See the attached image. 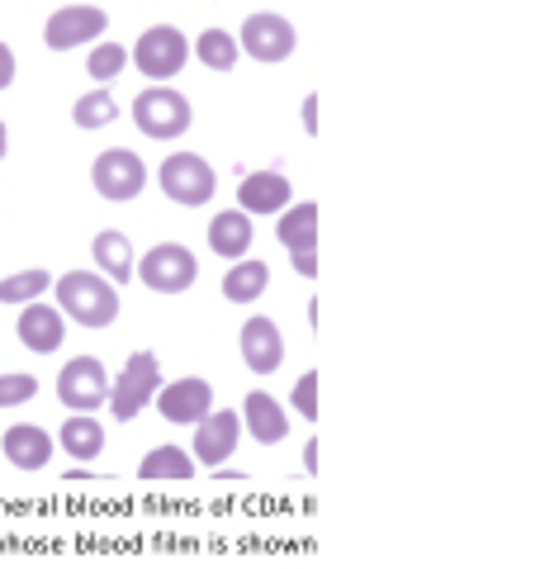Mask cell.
Segmentation results:
<instances>
[{
    "instance_id": "obj_1",
    "label": "cell",
    "mask_w": 540,
    "mask_h": 569,
    "mask_svg": "<svg viewBox=\"0 0 540 569\" xmlns=\"http://www.w3.org/2000/svg\"><path fill=\"white\" fill-rule=\"evenodd\" d=\"M58 290V313L77 328H110L119 318V290L100 271H67L52 280Z\"/></svg>"
},
{
    "instance_id": "obj_2",
    "label": "cell",
    "mask_w": 540,
    "mask_h": 569,
    "mask_svg": "<svg viewBox=\"0 0 540 569\" xmlns=\"http://www.w3.org/2000/svg\"><path fill=\"white\" fill-rule=\"evenodd\" d=\"M157 186L167 194L171 204H186V209H200L213 200V190H219V176L213 167L204 162L200 152H171L167 162L157 171Z\"/></svg>"
},
{
    "instance_id": "obj_3",
    "label": "cell",
    "mask_w": 540,
    "mask_h": 569,
    "mask_svg": "<svg viewBox=\"0 0 540 569\" xmlns=\"http://www.w3.org/2000/svg\"><path fill=\"white\" fill-rule=\"evenodd\" d=\"M157 389H161V361L152 351H133L129 366L119 370V380H110V418L133 422L157 399Z\"/></svg>"
},
{
    "instance_id": "obj_4",
    "label": "cell",
    "mask_w": 540,
    "mask_h": 569,
    "mask_svg": "<svg viewBox=\"0 0 540 569\" xmlns=\"http://www.w3.org/2000/svg\"><path fill=\"white\" fill-rule=\"evenodd\" d=\"M133 123H138L142 138L171 142V138H180L194 123V110H190L186 96L171 91V86H152V91H142L133 100Z\"/></svg>"
},
{
    "instance_id": "obj_5",
    "label": "cell",
    "mask_w": 540,
    "mask_h": 569,
    "mask_svg": "<svg viewBox=\"0 0 540 569\" xmlns=\"http://www.w3.org/2000/svg\"><path fill=\"white\" fill-rule=\"evenodd\" d=\"M133 276L157 295H186L190 284L200 280V261L180 242H157V247H148V257L133 261Z\"/></svg>"
},
{
    "instance_id": "obj_6",
    "label": "cell",
    "mask_w": 540,
    "mask_h": 569,
    "mask_svg": "<svg viewBox=\"0 0 540 569\" xmlns=\"http://www.w3.org/2000/svg\"><path fill=\"white\" fill-rule=\"evenodd\" d=\"M90 186H96L100 200L110 204H129L142 194L148 186V167H142V157L129 152V148H110L96 157V167H90Z\"/></svg>"
},
{
    "instance_id": "obj_7",
    "label": "cell",
    "mask_w": 540,
    "mask_h": 569,
    "mask_svg": "<svg viewBox=\"0 0 540 569\" xmlns=\"http://www.w3.org/2000/svg\"><path fill=\"white\" fill-rule=\"evenodd\" d=\"M186 58H190V43H186V33L171 29V24H152L148 33H138V43L129 52V62L142 71V77H152V81L180 77Z\"/></svg>"
},
{
    "instance_id": "obj_8",
    "label": "cell",
    "mask_w": 540,
    "mask_h": 569,
    "mask_svg": "<svg viewBox=\"0 0 540 569\" xmlns=\"http://www.w3.org/2000/svg\"><path fill=\"white\" fill-rule=\"evenodd\" d=\"M58 399L67 413H96V408L110 399V370H104L96 356H71L58 376Z\"/></svg>"
},
{
    "instance_id": "obj_9",
    "label": "cell",
    "mask_w": 540,
    "mask_h": 569,
    "mask_svg": "<svg viewBox=\"0 0 540 569\" xmlns=\"http://www.w3.org/2000/svg\"><path fill=\"white\" fill-rule=\"evenodd\" d=\"M238 48L247 52V58H257L261 67H276L299 48V33L284 14H251V20L242 24V33H238Z\"/></svg>"
},
{
    "instance_id": "obj_10",
    "label": "cell",
    "mask_w": 540,
    "mask_h": 569,
    "mask_svg": "<svg viewBox=\"0 0 540 569\" xmlns=\"http://www.w3.org/2000/svg\"><path fill=\"white\" fill-rule=\"evenodd\" d=\"M157 413L167 418V422H176V427H194L200 418H209L213 413V385L209 380H200V376H186V380H171V385H161L157 389Z\"/></svg>"
},
{
    "instance_id": "obj_11",
    "label": "cell",
    "mask_w": 540,
    "mask_h": 569,
    "mask_svg": "<svg viewBox=\"0 0 540 569\" xmlns=\"http://www.w3.org/2000/svg\"><path fill=\"white\" fill-rule=\"evenodd\" d=\"M100 33H104V10L100 6H67L58 14H48L43 43L52 52H71V48H81L90 39H100Z\"/></svg>"
},
{
    "instance_id": "obj_12",
    "label": "cell",
    "mask_w": 540,
    "mask_h": 569,
    "mask_svg": "<svg viewBox=\"0 0 540 569\" xmlns=\"http://www.w3.org/2000/svg\"><path fill=\"white\" fill-rule=\"evenodd\" d=\"M238 441H242V418L223 408V413H209V418L194 422V447H190V456L200 460V466L219 470L223 460L238 451Z\"/></svg>"
},
{
    "instance_id": "obj_13",
    "label": "cell",
    "mask_w": 540,
    "mask_h": 569,
    "mask_svg": "<svg viewBox=\"0 0 540 569\" xmlns=\"http://www.w3.org/2000/svg\"><path fill=\"white\" fill-rule=\"evenodd\" d=\"M242 361L251 376H276V370L284 366V337L276 328V318H247L242 323Z\"/></svg>"
},
{
    "instance_id": "obj_14",
    "label": "cell",
    "mask_w": 540,
    "mask_h": 569,
    "mask_svg": "<svg viewBox=\"0 0 540 569\" xmlns=\"http://www.w3.org/2000/svg\"><path fill=\"white\" fill-rule=\"evenodd\" d=\"M290 181L280 171H251L242 176L238 186V200H242V213L247 219H266V213H284L290 209Z\"/></svg>"
},
{
    "instance_id": "obj_15",
    "label": "cell",
    "mask_w": 540,
    "mask_h": 569,
    "mask_svg": "<svg viewBox=\"0 0 540 569\" xmlns=\"http://www.w3.org/2000/svg\"><path fill=\"white\" fill-rule=\"evenodd\" d=\"M238 418H242V427H247V432L257 437V447H280V441L290 437V418H284L280 399H270L266 389H251Z\"/></svg>"
},
{
    "instance_id": "obj_16",
    "label": "cell",
    "mask_w": 540,
    "mask_h": 569,
    "mask_svg": "<svg viewBox=\"0 0 540 569\" xmlns=\"http://www.w3.org/2000/svg\"><path fill=\"white\" fill-rule=\"evenodd\" d=\"M14 337H20V347L48 356V351L62 347L67 318L52 309V305H24V309H20V323H14Z\"/></svg>"
},
{
    "instance_id": "obj_17",
    "label": "cell",
    "mask_w": 540,
    "mask_h": 569,
    "mask_svg": "<svg viewBox=\"0 0 540 569\" xmlns=\"http://www.w3.org/2000/svg\"><path fill=\"white\" fill-rule=\"evenodd\" d=\"M0 451L10 456L14 470H43L52 460V437L33 422H14V427H6V437H0Z\"/></svg>"
},
{
    "instance_id": "obj_18",
    "label": "cell",
    "mask_w": 540,
    "mask_h": 569,
    "mask_svg": "<svg viewBox=\"0 0 540 569\" xmlns=\"http://www.w3.org/2000/svg\"><path fill=\"white\" fill-rule=\"evenodd\" d=\"M251 238H257V228H251V219H247L242 209H223V213H213V219H209V247H213V257L242 261L251 252Z\"/></svg>"
},
{
    "instance_id": "obj_19",
    "label": "cell",
    "mask_w": 540,
    "mask_h": 569,
    "mask_svg": "<svg viewBox=\"0 0 540 569\" xmlns=\"http://www.w3.org/2000/svg\"><path fill=\"white\" fill-rule=\"evenodd\" d=\"M90 257H96L100 276L110 284L133 280V247H129V238H123L119 228H104V233H96V242H90Z\"/></svg>"
},
{
    "instance_id": "obj_20",
    "label": "cell",
    "mask_w": 540,
    "mask_h": 569,
    "mask_svg": "<svg viewBox=\"0 0 540 569\" xmlns=\"http://www.w3.org/2000/svg\"><path fill=\"white\" fill-rule=\"evenodd\" d=\"M280 242L290 247V257L294 252H318V204L313 200H299L280 213Z\"/></svg>"
},
{
    "instance_id": "obj_21",
    "label": "cell",
    "mask_w": 540,
    "mask_h": 569,
    "mask_svg": "<svg viewBox=\"0 0 540 569\" xmlns=\"http://www.w3.org/2000/svg\"><path fill=\"white\" fill-rule=\"evenodd\" d=\"M266 284H270V266L242 257L238 266H228V276H223V299H228V305H257V299L266 295Z\"/></svg>"
},
{
    "instance_id": "obj_22",
    "label": "cell",
    "mask_w": 540,
    "mask_h": 569,
    "mask_svg": "<svg viewBox=\"0 0 540 569\" xmlns=\"http://www.w3.org/2000/svg\"><path fill=\"white\" fill-rule=\"evenodd\" d=\"M58 441H62V451H67V456H77V460H96V456L104 451V427H100V418L77 413V418H67V422H62Z\"/></svg>"
},
{
    "instance_id": "obj_23",
    "label": "cell",
    "mask_w": 540,
    "mask_h": 569,
    "mask_svg": "<svg viewBox=\"0 0 540 569\" xmlns=\"http://www.w3.org/2000/svg\"><path fill=\"white\" fill-rule=\"evenodd\" d=\"M194 58H200L209 71H232L242 58V48H238V33H228V29H204L200 39H194Z\"/></svg>"
},
{
    "instance_id": "obj_24",
    "label": "cell",
    "mask_w": 540,
    "mask_h": 569,
    "mask_svg": "<svg viewBox=\"0 0 540 569\" xmlns=\"http://www.w3.org/2000/svg\"><path fill=\"white\" fill-rule=\"evenodd\" d=\"M52 271H43V266H29V271L20 276H6L0 280V305H39V295L52 290Z\"/></svg>"
},
{
    "instance_id": "obj_25",
    "label": "cell",
    "mask_w": 540,
    "mask_h": 569,
    "mask_svg": "<svg viewBox=\"0 0 540 569\" xmlns=\"http://www.w3.org/2000/svg\"><path fill=\"white\" fill-rule=\"evenodd\" d=\"M138 475L152 479V485H157V479H190L194 475V460L186 456V447H157V451L142 456Z\"/></svg>"
},
{
    "instance_id": "obj_26",
    "label": "cell",
    "mask_w": 540,
    "mask_h": 569,
    "mask_svg": "<svg viewBox=\"0 0 540 569\" xmlns=\"http://www.w3.org/2000/svg\"><path fill=\"white\" fill-rule=\"evenodd\" d=\"M123 67H129V48L114 43V39H104V43L90 48V58H86V77L104 86V81L123 77Z\"/></svg>"
},
{
    "instance_id": "obj_27",
    "label": "cell",
    "mask_w": 540,
    "mask_h": 569,
    "mask_svg": "<svg viewBox=\"0 0 540 569\" xmlns=\"http://www.w3.org/2000/svg\"><path fill=\"white\" fill-rule=\"evenodd\" d=\"M71 119H77V129H104V123L119 119V104L110 91H90L71 104Z\"/></svg>"
},
{
    "instance_id": "obj_28",
    "label": "cell",
    "mask_w": 540,
    "mask_h": 569,
    "mask_svg": "<svg viewBox=\"0 0 540 569\" xmlns=\"http://www.w3.org/2000/svg\"><path fill=\"white\" fill-rule=\"evenodd\" d=\"M39 395V380L33 376H0V408H20Z\"/></svg>"
},
{
    "instance_id": "obj_29",
    "label": "cell",
    "mask_w": 540,
    "mask_h": 569,
    "mask_svg": "<svg viewBox=\"0 0 540 569\" xmlns=\"http://www.w3.org/2000/svg\"><path fill=\"white\" fill-rule=\"evenodd\" d=\"M294 413H299L303 422H313V418H318V370L299 376V385H294Z\"/></svg>"
},
{
    "instance_id": "obj_30",
    "label": "cell",
    "mask_w": 540,
    "mask_h": 569,
    "mask_svg": "<svg viewBox=\"0 0 540 569\" xmlns=\"http://www.w3.org/2000/svg\"><path fill=\"white\" fill-rule=\"evenodd\" d=\"M14 86V52L10 43H0V91H10Z\"/></svg>"
},
{
    "instance_id": "obj_31",
    "label": "cell",
    "mask_w": 540,
    "mask_h": 569,
    "mask_svg": "<svg viewBox=\"0 0 540 569\" xmlns=\"http://www.w3.org/2000/svg\"><path fill=\"white\" fill-rule=\"evenodd\" d=\"M294 276L313 280L318 276V252H294Z\"/></svg>"
},
{
    "instance_id": "obj_32",
    "label": "cell",
    "mask_w": 540,
    "mask_h": 569,
    "mask_svg": "<svg viewBox=\"0 0 540 569\" xmlns=\"http://www.w3.org/2000/svg\"><path fill=\"white\" fill-rule=\"evenodd\" d=\"M303 133H318V96H303Z\"/></svg>"
},
{
    "instance_id": "obj_33",
    "label": "cell",
    "mask_w": 540,
    "mask_h": 569,
    "mask_svg": "<svg viewBox=\"0 0 540 569\" xmlns=\"http://www.w3.org/2000/svg\"><path fill=\"white\" fill-rule=\"evenodd\" d=\"M303 470L318 475V441H309V447H303Z\"/></svg>"
},
{
    "instance_id": "obj_34",
    "label": "cell",
    "mask_w": 540,
    "mask_h": 569,
    "mask_svg": "<svg viewBox=\"0 0 540 569\" xmlns=\"http://www.w3.org/2000/svg\"><path fill=\"white\" fill-rule=\"evenodd\" d=\"M6 148H10V133H6V123H0V157H6Z\"/></svg>"
}]
</instances>
